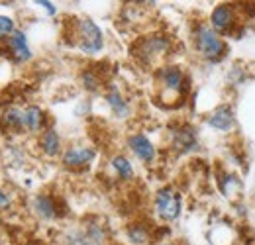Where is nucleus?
<instances>
[{
	"label": "nucleus",
	"mask_w": 255,
	"mask_h": 245,
	"mask_svg": "<svg viewBox=\"0 0 255 245\" xmlns=\"http://www.w3.org/2000/svg\"><path fill=\"white\" fill-rule=\"evenodd\" d=\"M153 210L163 222H175L183 212V194L173 186H163L155 192Z\"/></svg>",
	"instance_id": "obj_4"
},
{
	"label": "nucleus",
	"mask_w": 255,
	"mask_h": 245,
	"mask_svg": "<svg viewBox=\"0 0 255 245\" xmlns=\"http://www.w3.org/2000/svg\"><path fill=\"white\" fill-rule=\"evenodd\" d=\"M126 238L131 245H147V244H151V242H153V236H151L149 226L139 224V222L128 224L126 226Z\"/></svg>",
	"instance_id": "obj_17"
},
{
	"label": "nucleus",
	"mask_w": 255,
	"mask_h": 245,
	"mask_svg": "<svg viewBox=\"0 0 255 245\" xmlns=\"http://www.w3.org/2000/svg\"><path fill=\"white\" fill-rule=\"evenodd\" d=\"M65 244H67V245H102V244H96V242H93L91 238H87L83 230L69 232V234H67V238H65Z\"/></svg>",
	"instance_id": "obj_20"
},
{
	"label": "nucleus",
	"mask_w": 255,
	"mask_h": 245,
	"mask_svg": "<svg viewBox=\"0 0 255 245\" xmlns=\"http://www.w3.org/2000/svg\"><path fill=\"white\" fill-rule=\"evenodd\" d=\"M110 167H112V171L116 173V177L120 181H133V177H135L133 165L126 155H114L110 159Z\"/></svg>",
	"instance_id": "obj_18"
},
{
	"label": "nucleus",
	"mask_w": 255,
	"mask_h": 245,
	"mask_svg": "<svg viewBox=\"0 0 255 245\" xmlns=\"http://www.w3.org/2000/svg\"><path fill=\"white\" fill-rule=\"evenodd\" d=\"M37 145H39V149H41V153L45 155V157H49V159H53V157H59V155H63V143H61V135H59V131L55 129V127H45L41 133H39V139H37Z\"/></svg>",
	"instance_id": "obj_13"
},
{
	"label": "nucleus",
	"mask_w": 255,
	"mask_h": 245,
	"mask_svg": "<svg viewBox=\"0 0 255 245\" xmlns=\"http://www.w3.org/2000/svg\"><path fill=\"white\" fill-rule=\"evenodd\" d=\"M32 210L41 220H55L59 216V208H57L55 198L49 196V194H45V192H39V194L33 196Z\"/></svg>",
	"instance_id": "obj_15"
},
{
	"label": "nucleus",
	"mask_w": 255,
	"mask_h": 245,
	"mask_svg": "<svg viewBox=\"0 0 255 245\" xmlns=\"http://www.w3.org/2000/svg\"><path fill=\"white\" fill-rule=\"evenodd\" d=\"M16 30H18V28H16L14 18H10V16H0V39L10 37Z\"/></svg>",
	"instance_id": "obj_21"
},
{
	"label": "nucleus",
	"mask_w": 255,
	"mask_h": 245,
	"mask_svg": "<svg viewBox=\"0 0 255 245\" xmlns=\"http://www.w3.org/2000/svg\"><path fill=\"white\" fill-rule=\"evenodd\" d=\"M171 147L179 155H187V153L196 151L200 145H198V137H196L194 127L187 125V123L179 125V127L171 133Z\"/></svg>",
	"instance_id": "obj_11"
},
{
	"label": "nucleus",
	"mask_w": 255,
	"mask_h": 245,
	"mask_svg": "<svg viewBox=\"0 0 255 245\" xmlns=\"http://www.w3.org/2000/svg\"><path fill=\"white\" fill-rule=\"evenodd\" d=\"M0 129L4 133H22L26 131V122H24V108L18 106H8L0 114Z\"/></svg>",
	"instance_id": "obj_14"
},
{
	"label": "nucleus",
	"mask_w": 255,
	"mask_h": 245,
	"mask_svg": "<svg viewBox=\"0 0 255 245\" xmlns=\"http://www.w3.org/2000/svg\"><path fill=\"white\" fill-rule=\"evenodd\" d=\"M26 245H37V244H26Z\"/></svg>",
	"instance_id": "obj_25"
},
{
	"label": "nucleus",
	"mask_w": 255,
	"mask_h": 245,
	"mask_svg": "<svg viewBox=\"0 0 255 245\" xmlns=\"http://www.w3.org/2000/svg\"><path fill=\"white\" fill-rule=\"evenodd\" d=\"M73 45L89 57L98 55L104 49V31L91 18H77L73 20Z\"/></svg>",
	"instance_id": "obj_3"
},
{
	"label": "nucleus",
	"mask_w": 255,
	"mask_h": 245,
	"mask_svg": "<svg viewBox=\"0 0 255 245\" xmlns=\"http://www.w3.org/2000/svg\"><path fill=\"white\" fill-rule=\"evenodd\" d=\"M24 122H26V131L30 133H41L45 129V112L41 106L30 104L24 108Z\"/></svg>",
	"instance_id": "obj_16"
},
{
	"label": "nucleus",
	"mask_w": 255,
	"mask_h": 245,
	"mask_svg": "<svg viewBox=\"0 0 255 245\" xmlns=\"http://www.w3.org/2000/svg\"><path fill=\"white\" fill-rule=\"evenodd\" d=\"M81 83H83V87L87 91L95 92L102 87V77L98 73H95V69H85L81 73Z\"/></svg>",
	"instance_id": "obj_19"
},
{
	"label": "nucleus",
	"mask_w": 255,
	"mask_h": 245,
	"mask_svg": "<svg viewBox=\"0 0 255 245\" xmlns=\"http://www.w3.org/2000/svg\"><path fill=\"white\" fill-rule=\"evenodd\" d=\"M206 125L220 131V133H232L238 127V116L232 104H220L216 106L208 116H206Z\"/></svg>",
	"instance_id": "obj_8"
},
{
	"label": "nucleus",
	"mask_w": 255,
	"mask_h": 245,
	"mask_svg": "<svg viewBox=\"0 0 255 245\" xmlns=\"http://www.w3.org/2000/svg\"><path fill=\"white\" fill-rule=\"evenodd\" d=\"M104 100L110 108V112L114 114V118L118 120H126L131 114V104L128 102V98L122 94V91L116 85H108V89L104 92Z\"/></svg>",
	"instance_id": "obj_12"
},
{
	"label": "nucleus",
	"mask_w": 255,
	"mask_h": 245,
	"mask_svg": "<svg viewBox=\"0 0 255 245\" xmlns=\"http://www.w3.org/2000/svg\"><path fill=\"white\" fill-rule=\"evenodd\" d=\"M159 245H177V244H169V242H167V244H159Z\"/></svg>",
	"instance_id": "obj_24"
},
{
	"label": "nucleus",
	"mask_w": 255,
	"mask_h": 245,
	"mask_svg": "<svg viewBox=\"0 0 255 245\" xmlns=\"http://www.w3.org/2000/svg\"><path fill=\"white\" fill-rule=\"evenodd\" d=\"M10 206V196L0 188V208H8Z\"/></svg>",
	"instance_id": "obj_23"
},
{
	"label": "nucleus",
	"mask_w": 255,
	"mask_h": 245,
	"mask_svg": "<svg viewBox=\"0 0 255 245\" xmlns=\"http://www.w3.org/2000/svg\"><path fill=\"white\" fill-rule=\"evenodd\" d=\"M95 159H96L95 147H91V145H81V143H75V145L65 147L63 155H61V163H63L67 169H85V167H89Z\"/></svg>",
	"instance_id": "obj_9"
},
{
	"label": "nucleus",
	"mask_w": 255,
	"mask_h": 245,
	"mask_svg": "<svg viewBox=\"0 0 255 245\" xmlns=\"http://www.w3.org/2000/svg\"><path fill=\"white\" fill-rule=\"evenodd\" d=\"M194 51L208 63H220L228 55V41L210 24L196 22L191 30Z\"/></svg>",
	"instance_id": "obj_1"
},
{
	"label": "nucleus",
	"mask_w": 255,
	"mask_h": 245,
	"mask_svg": "<svg viewBox=\"0 0 255 245\" xmlns=\"http://www.w3.org/2000/svg\"><path fill=\"white\" fill-rule=\"evenodd\" d=\"M220 35L232 33L234 28L240 24V14H238V4L234 2H220L212 8L210 12V22H208Z\"/></svg>",
	"instance_id": "obj_6"
},
{
	"label": "nucleus",
	"mask_w": 255,
	"mask_h": 245,
	"mask_svg": "<svg viewBox=\"0 0 255 245\" xmlns=\"http://www.w3.org/2000/svg\"><path fill=\"white\" fill-rule=\"evenodd\" d=\"M35 4H37V6H41L49 16H55V14H57V6H55L53 2H49V0H37Z\"/></svg>",
	"instance_id": "obj_22"
},
{
	"label": "nucleus",
	"mask_w": 255,
	"mask_h": 245,
	"mask_svg": "<svg viewBox=\"0 0 255 245\" xmlns=\"http://www.w3.org/2000/svg\"><path fill=\"white\" fill-rule=\"evenodd\" d=\"M155 83L159 89V100L163 104H179L189 91V77L179 65H163L155 73Z\"/></svg>",
	"instance_id": "obj_2"
},
{
	"label": "nucleus",
	"mask_w": 255,
	"mask_h": 245,
	"mask_svg": "<svg viewBox=\"0 0 255 245\" xmlns=\"http://www.w3.org/2000/svg\"><path fill=\"white\" fill-rule=\"evenodd\" d=\"M128 149L145 165H151L157 159V149H155L153 141L141 131H135V133L128 135Z\"/></svg>",
	"instance_id": "obj_10"
},
{
	"label": "nucleus",
	"mask_w": 255,
	"mask_h": 245,
	"mask_svg": "<svg viewBox=\"0 0 255 245\" xmlns=\"http://www.w3.org/2000/svg\"><path fill=\"white\" fill-rule=\"evenodd\" d=\"M167 51H169V37L165 35H147L133 45V55L143 65H153L157 59H163Z\"/></svg>",
	"instance_id": "obj_5"
},
{
	"label": "nucleus",
	"mask_w": 255,
	"mask_h": 245,
	"mask_svg": "<svg viewBox=\"0 0 255 245\" xmlns=\"http://www.w3.org/2000/svg\"><path fill=\"white\" fill-rule=\"evenodd\" d=\"M0 43H2L0 47L4 49L6 57L12 59L14 63H26L33 57L32 47H30V43H28V35H26V31L16 30L10 37L0 39Z\"/></svg>",
	"instance_id": "obj_7"
}]
</instances>
